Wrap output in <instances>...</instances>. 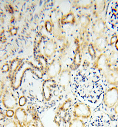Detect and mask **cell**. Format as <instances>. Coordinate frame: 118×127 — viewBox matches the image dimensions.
<instances>
[{
    "mask_svg": "<svg viewBox=\"0 0 118 127\" xmlns=\"http://www.w3.org/2000/svg\"><path fill=\"white\" fill-rule=\"evenodd\" d=\"M6 118V116H5V113L2 111H0V122L5 120Z\"/></svg>",
    "mask_w": 118,
    "mask_h": 127,
    "instance_id": "obj_30",
    "label": "cell"
},
{
    "mask_svg": "<svg viewBox=\"0 0 118 127\" xmlns=\"http://www.w3.org/2000/svg\"><path fill=\"white\" fill-rule=\"evenodd\" d=\"M27 102V99L26 97L24 96H21L20 97L18 101V104L20 107H23L26 104Z\"/></svg>",
    "mask_w": 118,
    "mask_h": 127,
    "instance_id": "obj_27",
    "label": "cell"
},
{
    "mask_svg": "<svg viewBox=\"0 0 118 127\" xmlns=\"http://www.w3.org/2000/svg\"><path fill=\"white\" fill-rule=\"evenodd\" d=\"M68 127H86L85 124L81 119L73 118L68 124Z\"/></svg>",
    "mask_w": 118,
    "mask_h": 127,
    "instance_id": "obj_22",
    "label": "cell"
},
{
    "mask_svg": "<svg viewBox=\"0 0 118 127\" xmlns=\"http://www.w3.org/2000/svg\"><path fill=\"white\" fill-rule=\"evenodd\" d=\"M3 127H19L14 119L7 118L4 121Z\"/></svg>",
    "mask_w": 118,
    "mask_h": 127,
    "instance_id": "obj_24",
    "label": "cell"
},
{
    "mask_svg": "<svg viewBox=\"0 0 118 127\" xmlns=\"http://www.w3.org/2000/svg\"><path fill=\"white\" fill-rule=\"evenodd\" d=\"M72 120V117L70 113L68 112H64L63 116H62V122L64 124H68L70 123Z\"/></svg>",
    "mask_w": 118,
    "mask_h": 127,
    "instance_id": "obj_26",
    "label": "cell"
},
{
    "mask_svg": "<svg viewBox=\"0 0 118 127\" xmlns=\"http://www.w3.org/2000/svg\"><path fill=\"white\" fill-rule=\"evenodd\" d=\"M26 127H37L35 123L32 120H30L28 121Z\"/></svg>",
    "mask_w": 118,
    "mask_h": 127,
    "instance_id": "obj_29",
    "label": "cell"
},
{
    "mask_svg": "<svg viewBox=\"0 0 118 127\" xmlns=\"http://www.w3.org/2000/svg\"><path fill=\"white\" fill-rule=\"evenodd\" d=\"M57 48V44L54 40H51L46 45L45 54L48 57H51L55 54Z\"/></svg>",
    "mask_w": 118,
    "mask_h": 127,
    "instance_id": "obj_18",
    "label": "cell"
},
{
    "mask_svg": "<svg viewBox=\"0 0 118 127\" xmlns=\"http://www.w3.org/2000/svg\"><path fill=\"white\" fill-rule=\"evenodd\" d=\"M93 68L100 71H104L108 67V57L106 54L102 53L100 55L97 57L93 64Z\"/></svg>",
    "mask_w": 118,
    "mask_h": 127,
    "instance_id": "obj_8",
    "label": "cell"
},
{
    "mask_svg": "<svg viewBox=\"0 0 118 127\" xmlns=\"http://www.w3.org/2000/svg\"><path fill=\"white\" fill-rule=\"evenodd\" d=\"M15 111L13 109H7L5 112V116L7 118H12L14 117Z\"/></svg>",
    "mask_w": 118,
    "mask_h": 127,
    "instance_id": "obj_28",
    "label": "cell"
},
{
    "mask_svg": "<svg viewBox=\"0 0 118 127\" xmlns=\"http://www.w3.org/2000/svg\"><path fill=\"white\" fill-rule=\"evenodd\" d=\"M27 112L31 116L32 120L35 123L37 127H45L42 121L41 118L37 108L33 105L27 106Z\"/></svg>",
    "mask_w": 118,
    "mask_h": 127,
    "instance_id": "obj_13",
    "label": "cell"
},
{
    "mask_svg": "<svg viewBox=\"0 0 118 127\" xmlns=\"http://www.w3.org/2000/svg\"><path fill=\"white\" fill-rule=\"evenodd\" d=\"M108 57V63L110 66H115L118 63V51L113 50L110 53Z\"/></svg>",
    "mask_w": 118,
    "mask_h": 127,
    "instance_id": "obj_21",
    "label": "cell"
},
{
    "mask_svg": "<svg viewBox=\"0 0 118 127\" xmlns=\"http://www.w3.org/2000/svg\"><path fill=\"white\" fill-rule=\"evenodd\" d=\"M76 48L75 51L74 56L72 63L70 65V69L72 70H77L79 67L82 62V52L81 51L80 41L78 38L75 40Z\"/></svg>",
    "mask_w": 118,
    "mask_h": 127,
    "instance_id": "obj_5",
    "label": "cell"
},
{
    "mask_svg": "<svg viewBox=\"0 0 118 127\" xmlns=\"http://www.w3.org/2000/svg\"><path fill=\"white\" fill-rule=\"evenodd\" d=\"M80 45L82 53L88 49L90 43V36L88 31L80 32Z\"/></svg>",
    "mask_w": 118,
    "mask_h": 127,
    "instance_id": "obj_14",
    "label": "cell"
},
{
    "mask_svg": "<svg viewBox=\"0 0 118 127\" xmlns=\"http://www.w3.org/2000/svg\"><path fill=\"white\" fill-rule=\"evenodd\" d=\"M106 22L102 18H96L92 25V31L97 36L103 34L106 29Z\"/></svg>",
    "mask_w": 118,
    "mask_h": 127,
    "instance_id": "obj_10",
    "label": "cell"
},
{
    "mask_svg": "<svg viewBox=\"0 0 118 127\" xmlns=\"http://www.w3.org/2000/svg\"><path fill=\"white\" fill-rule=\"evenodd\" d=\"M114 111L115 113L117 115V116H118V102L114 106Z\"/></svg>",
    "mask_w": 118,
    "mask_h": 127,
    "instance_id": "obj_34",
    "label": "cell"
},
{
    "mask_svg": "<svg viewBox=\"0 0 118 127\" xmlns=\"http://www.w3.org/2000/svg\"><path fill=\"white\" fill-rule=\"evenodd\" d=\"M61 72V64L59 59H54L51 63L48 70V75L50 79L55 78Z\"/></svg>",
    "mask_w": 118,
    "mask_h": 127,
    "instance_id": "obj_11",
    "label": "cell"
},
{
    "mask_svg": "<svg viewBox=\"0 0 118 127\" xmlns=\"http://www.w3.org/2000/svg\"><path fill=\"white\" fill-rule=\"evenodd\" d=\"M115 46L116 49V51H118V38L116 40V42L115 43Z\"/></svg>",
    "mask_w": 118,
    "mask_h": 127,
    "instance_id": "obj_35",
    "label": "cell"
},
{
    "mask_svg": "<svg viewBox=\"0 0 118 127\" xmlns=\"http://www.w3.org/2000/svg\"></svg>",
    "mask_w": 118,
    "mask_h": 127,
    "instance_id": "obj_38",
    "label": "cell"
},
{
    "mask_svg": "<svg viewBox=\"0 0 118 127\" xmlns=\"http://www.w3.org/2000/svg\"><path fill=\"white\" fill-rule=\"evenodd\" d=\"M103 101L107 108L114 107L118 102V88L114 86L108 89L103 95Z\"/></svg>",
    "mask_w": 118,
    "mask_h": 127,
    "instance_id": "obj_2",
    "label": "cell"
},
{
    "mask_svg": "<svg viewBox=\"0 0 118 127\" xmlns=\"http://www.w3.org/2000/svg\"></svg>",
    "mask_w": 118,
    "mask_h": 127,
    "instance_id": "obj_37",
    "label": "cell"
},
{
    "mask_svg": "<svg viewBox=\"0 0 118 127\" xmlns=\"http://www.w3.org/2000/svg\"><path fill=\"white\" fill-rule=\"evenodd\" d=\"M88 52L89 53L92 61H95L97 58L96 51L95 48L94 44L92 42H90L88 47Z\"/></svg>",
    "mask_w": 118,
    "mask_h": 127,
    "instance_id": "obj_23",
    "label": "cell"
},
{
    "mask_svg": "<svg viewBox=\"0 0 118 127\" xmlns=\"http://www.w3.org/2000/svg\"><path fill=\"white\" fill-rule=\"evenodd\" d=\"M46 29L48 30V31H51L52 30V24L50 22H48L46 23Z\"/></svg>",
    "mask_w": 118,
    "mask_h": 127,
    "instance_id": "obj_32",
    "label": "cell"
},
{
    "mask_svg": "<svg viewBox=\"0 0 118 127\" xmlns=\"http://www.w3.org/2000/svg\"><path fill=\"white\" fill-rule=\"evenodd\" d=\"M103 74L107 83L115 87L118 86V67L109 66Z\"/></svg>",
    "mask_w": 118,
    "mask_h": 127,
    "instance_id": "obj_4",
    "label": "cell"
},
{
    "mask_svg": "<svg viewBox=\"0 0 118 127\" xmlns=\"http://www.w3.org/2000/svg\"><path fill=\"white\" fill-rule=\"evenodd\" d=\"M14 119L18 123L19 127H26L28 122V113L23 107H18L15 110Z\"/></svg>",
    "mask_w": 118,
    "mask_h": 127,
    "instance_id": "obj_6",
    "label": "cell"
},
{
    "mask_svg": "<svg viewBox=\"0 0 118 127\" xmlns=\"http://www.w3.org/2000/svg\"><path fill=\"white\" fill-rule=\"evenodd\" d=\"M59 75V84L63 89L65 90L71 83V71L70 69H64Z\"/></svg>",
    "mask_w": 118,
    "mask_h": 127,
    "instance_id": "obj_12",
    "label": "cell"
},
{
    "mask_svg": "<svg viewBox=\"0 0 118 127\" xmlns=\"http://www.w3.org/2000/svg\"><path fill=\"white\" fill-rule=\"evenodd\" d=\"M61 112L57 111L56 112L55 116L54 117L53 121L55 124L57 125L58 127H59L61 125V123L62 122V116L61 115Z\"/></svg>",
    "mask_w": 118,
    "mask_h": 127,
    "instance_id": "obj_25",
    "label": "cell"
},
{
    "mask_svg": "<svg viewBox=\"0 0 118 127\" xmlns=\"http://www.w3.org/2000/svg\"><path fill=\"white\" fill-rule=\"evenodd\" d=\"M2 105L7 109H13L18 104V101L13 93L9 88H6L3 93Z\"/></svg>",
    "mask_w": 118,
    "mask_h": 127,
    "instance_id": "obj_3",
    "label": "cell"
},
{
    "mask_svg": "<svg viewBox=\"0 0 118 127\" xmlns=\"http://www.w3.org/2000/svg\"><path fill=\"white\" fill-rule=\"evenodd\" d=\"M109 43L107 36L104 34L97 36L94 41L95 48L98 52L102 53L106 50Z\"/></svg>",
    "mask_w": 118,
    "mask_h": 127,
    "instance_id": "obj_9",
    "label": "cell"
},
{
    "mask_svg": "<svg viewBox=\"0 0 118 127\" xmlns=\"http://www.w3.org/2000/svg\"><path fill=\"white\" fill-rule=\"evenodd\" d=\"M72 103L73 100L72 99L70 98H68L65 101H64L60 106H59V107L57 109V111H58L61 112H67L72 107Z\"/></svg>",
    "mask_w": 118,
    "mask_h": 127,
    "instance_id": "obj_20",
    "label": "cell"
},
{
    "mask_svg": "<svg viewBox=\"0 0 118 127\" xmlns=\"http://www.w3.org/2000/svg\"><path fill=\"white\" fill-rule=\"evenodd\" d=\"M0 127H3V125L1 124H0Z\"/></svg>",
    "mask_w": 118,
    "mask_h": 127,
    "instance_id": "obj_36",
    "label": "cell"
},
{
    "mask_svg": "<svg viewBox=\"0 0 118 127\" xmlns=\"http://www.w3.org/2000/svg\"><path fill=\"white\" fill-rule=\"evenodd\" d=\"M78 20L80 25V32L88 31V28L91 22V20L89 17L85 14H82L79 16Z\"/></svg>",
    "mask_w": 118,
    "mask_h": 127,
    "instance_id": "obj_16",
    "label": "cell"
},
{
    "mask_svg": "<svg viewBox=\"0 0 118 127\" xmlns=\"http://www.w3.org/2000/svg\"><path fill=\"white\" fill-rule=\"evenodd\" d=\"M72 114L74 118L88 119L91 116L92 111L85 103L78 102L74 106Z\"/></svg>",
    "mask_w": 118,
    "mask_h": 127,
    "instance_id": "obj_1",
    "label": "cell"
},
{
    "mask_svg": "<svg viewBox=\"0 0 118 127\" xmlns=\"http://www.w3.org/2000/svg\"><path fill=\"white\" fill-rule=\"evenodd\" d=\"M76 19L74 13L71 11L68 13L63 15L61 18V23L62 24H74Z\"/></svg>",
    "mask_w": 118,
    "mask_h": 127,
    "instance_id": "obj_19",
    "label": "cell"
},
{
    "mask_svg": "<svg viewBox=\"0 0 118 127\" xmlns=\"http://www.w3.org/2000/svg\"><path fill=\"white\" fill-rule=\"evenodd\" d=\"M118 38L117 35H114L112 37L111 39V42H110V44L112 46H113V45L115 44V43L116 42V40Z\"/></svg>",
    "mask_w": 118,
    "mask_h": 127,
    "instance_id": "obj_31",
    "label": "cell"
},
{
    "mask_svg": "<svg viewBox=\"0 0 118 127\" xmlns=\"http://www.w3.org/2000/svg\"><path fill=\"white\" fill-rule=\"evenodd\" d=\"M4 92V86L1 82H0V98L1 97Z\"/></svg>",
    "mask_w": 118,
    "mask_h": 127,
    "instance_id": "obj_33",
    "label": "cell"
},
{
    "mask_svg": "<svg viewBox=\"0 0 118 127\" xmlns=\"http://www.w3.org/2000/svg\"><path fill=\"white\" fill-rule=\"evenodd\" d=\"M94 1L91 0H74L73 6L79 9H89L93 6Z\"/></svg>",
    "mask_w": 118,
    "mask_h": 127,
    "instance_id": "obj_17",
    "label": "cell"
},
{
    "mask_svg": "<svg viewBox=\"0 0 118 127\" xmlns=\"http://www.w3.org/2000/svg\"><path fill=\"white\" fill-rule=\"evenodd\" d=\"M106 6V1L96 0L93 4V13L96 17H98L104 10Z\"/></svg>",
    "mask_w": 118,
    "mask_h": 127,
    "instance_id": "obj_15",
    "label": "cell"
},
{
    "mask_svg": "<svg viewBox=\"0 0 118 127\" xmlns=\"http://www.w3.org/2000/svg\"><path fill=\"white\" fill-rule=\"evenodd\" d=\"M56 87L57 83L53 79H49L44 81L42 85V92L45 100L48 101L50 100L53 96L52 91Z\"/></svg>",
    "mask_w": 118,
    "mask_h": 127,
    "instance_id": "obj_7",
    "label": "cell"
}]
</instances>
